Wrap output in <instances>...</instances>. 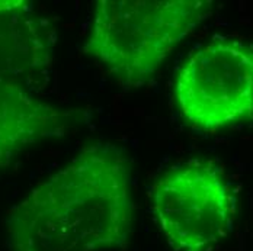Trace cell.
<instances>
[{
	"instance_id": "4",
	"label": "cell",
	"mask_w": 253,
	"mask_h": 251,
	"mask_svg": "<svg viewBox=\"0 0 253 251\" xmlns=\"http://www.w3.org/2000/svg\"><path fill=\"white\" fill-rule=\"evenodd\" d=\"M154 218L175 251H208L227 235L236 199L221 173L189 164L162 176L152 187Z\"/></svg>"
},
{
	"instance_id": "3",
	"label": "cell",
	"mask_w": 253,
	"mask_h": 251,
	"mask_svg": "<svg viewBox=\"0 0 253 251\" xmlns=\"http://www.w3.org/2000/svg\"><path fill=\"white\" fill-rule=\"evenodd\" d=\"M175 101L204 131L253 119V44L217 38L198 48L177 74Z\"/></svg>"
},
{
	"instance_id": "5",
	"label": "cell",
	"mask_w": 253,
	"mask_h": 251,
	"mask_svg": "<svg viewBox=\"0 0 253 251\" xmlns=\"http://www.w3.org/2000/svg\"><path fill=\"white\" fill-rule=\"evenodd\" d=\"M87 121L83 109H66L35 98L21 83L0 77V167L28 147L64 137Z\"/></svg>"
},
{
	"instance_id": "6",
	"label": "cell",
	"mask_w": 253,
	"mask_h": 251,
	"mask_svg": "<svg viewBox=\"0 0 253 251\" xmlns=\"http://www.w3.org/2000/svg\"><path fill=\"white\" fill-rule=\"evenodd\" d=\"M52 36L25 0H0V77L19 78L44 72L52 63Z\"/></svg>"
},
{
	"instance_id": "2",
	"label": "cell",
	"mask_w": 253,
	"mask_h": 251,
	"mask_svg": "<svg viewBox=\"0 0 253 251\" xmlns=\"http://www.w3.org/2000/svg\"><path fill=\"white\" fill-rule=\"evenodd\" d=\"M211 12L208 0H99L83 52L137 89Z\"/></svg>"
},
{
	"instance_id": "1",
	"label": "cell",
	"mask_w": 253,
	"mask_h": 251,
	"mask_svg": "<svg viewBox=\"0 0 253 251\" xmlns=\"http://www.w3.org/2000/svg\"><path fill=\"white\" fill-rule=\"evenodd\" d=\"M134 222L129 166L109 144L86 147L35 186L6 219L10 251H102L126 246Z\"/></svg>"
}]
</instances>
